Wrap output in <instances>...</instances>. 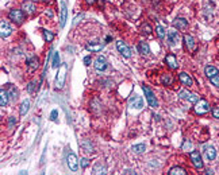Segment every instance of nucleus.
<instances>
[{
	"label": "nucleus",
	"mask_w": 219,
	"mask_h": 175,
	"mask_svg": "<svg viewBox=\"0 0 219 175\" xmlns=\"http://www.w3.org/2000/svg\"><path fill=\"white\" fill-rule=\"evenodd\" d=\"M183 151H188V149H192V143L189 140H184V144H183Z\"/></svg>",
	"instance_id": "nucleus-36"
},
{
	"label": "nucleus",
	"mask_w": 219,
	"mask_h": 175,
	"mask_svg": "<svg viewBox=\"0 0 219 175\" xmlns=\"http://www.w3.org/2000/svg\"><path fill=\"white\" fill-rule=\"evenodd\" d=\"M52 66L56 67V69L61 66V63H60V54H58V53H56L54 57H53V63H52Z\"/></svg>",
	"instance_id": "nucleus-32"
},
{
	"label": "nucleus",
	"mask_w": 219,
	"mask_h": 175,
	"mask_svg": "<svg viewBox=\"0 0 219 175\" xmlns=\"http://www.w3.org/2000/svg\"><path fill=\"white\" fill-rule=\"evenodd\" d=\"M133 152H135V154H142V152L146 151V146L145 144H137V146H133Z\"/></svg>",
	"instance_id": "nucleus-30"
},
{
	"label": "nucleus",
	"mask_w": 219,
	"mask_h": 175,
	"mask_svg": "<svg viewBox=\"0 0 219 175\" xmlns=\"http://www.w3.org/2000/svg\"><path fill=\"white\" fill-rule=\"evenodd\" d=\"M80 164H81V167H83V168H87V167L89 166V160H88L87 158H83V159L80 160Z\"/></svg>",
	"instance_id": "nucleus-37"
},
{
	"label": "nucleus",
	"mask_w": 219,
	"mask_h": 175,
	"mask_svg": "<svg viewBox=\"0 0 219 175\" xmlns=\"http://www.w3.org/2000/svg\"><path fill=\"white\" fill-rule=\"evenodd\" d=\"M165 62H167V65L172 69V70L179 67V63H177V59L174 57V54H168L167 57H165Z\"/></svg>",
	"instance_id": "nucleus-14"
},
{
	"label": "nucleus",
	"mask_w": 219,
	"mask_h": 175,
	"mask_svg": "<svg viewBox=\"0 0 219 175\" xmlns=\"http://www.w3.org/2000/svg\"><path fill=\"white\" fill-rule=\"evenodd\" d=\"M161 82L164 84V85L169 86V85H172V82H173V78H172L171 74H162L161 76Z\"/></svg>",
	"instance_id": "nucleus-28"
},
{
	"label": "nucleus",
	"mask_w": 219,
	"mask_h": 175,
	"mask_svg": "<svg viewBox=\"0 0 219 175\" xmlns=\"http://www.w3.org/2000/svg\"><path fill=\"white\" fill-rule=\"evenodd\" d=\"M0 107L2 108H4L5 105L8 104V97H10V94H8L7 92H5L4 90V88H2V89H0Z\"/></svg>",
	"instance_id": "nucleus-23"
},
{
	"label": "nucleus",
	"mask_w": 219,
	"mask_h": 175,
	"mask_svg": "<svg viewBox=\"0 0 219 175\" xmlns=\"http://www.w3.org/2000/svg\"><path fill=\"white\" fill-rule=\"evenodd\" d=\"M81 147H83V149L85 152H88V154H92L93 152V146L91 144V142L89 140H83V143H81Z\"/></svg>",
	"instance_id": "nucleus-25"
},
{
	"label": "nucleus",
	"mask_w": 219,
	"mask_h": 175,
	"mask_svg": "<svg viewBox=\"0 0 219 175\" xmlns=\"http://www.w3.org/2000/svg\"><path fill=\"white\" fill-rule=\"evenodd\" d=\"M43 38H45V40H48V42H52V40L54 39V34L50 33L48 30H43Z\"/></svg>",
	"instance_id": "nucleus-33"
},
{
	"label": "nucleus",
	"mask_w": 219,
	"mask_h": 175,
	"mask_svg": "<svg viewBox=\"0 0 219 175\" xmlns=\"http://www.w3.org/2000/svg\"><path fill=\"white\" fill-rule=\"evenodd\" d=\"M39 66V59L38 57H31L27 59V67H29V71H34L37 70Z\"/></svg>",
	"instance_id": "nucleus-17"
},
{
	"label": "nucleus",
	"mask_w": 219,
	"mask_h": 175,
	"mask_svg": "<svg viewBox=\"0 0 219 175\" xmlns=\"http://www.w3.org/2000/svg\"><path fill=\"white\" fill-rule=\"evenodd\" d=\"M173 26L176 27L177 30H183L188 26V22H187V19H184V18H177V19H174V22H173Z\"/></svg>",
	"instance_id": "nucleus-21"
},
{
	"label": "nucleus",
	"mask_w": 219,
	"mask_h": 175,
	"mask_svg": "<svg viewBox=\"0 0 219 175\" xmlns=\"http://www.w3.org/2000/svg\"><path fill=\"white\" fill-rule=\"evenodd\" d=\"M212 116H214L215 118H218V120H219V107H217V108H214V109H212Z\"/></svg>",
	"instance_id": "nucleus-38"
},
{
	"label": "nucleus",
	"mask_w": 219,
	"mask_h": 175,
	"mask_svg": "<svg viewBox=\"0 0 219 175\" xmlns=\"http://www.w3.org/2000/svg\"><path fill=\"white\" fill-rule=\"evenodd\" d=\"M168 174L169 175H185L187 171L184 170L183 167H173V168H171Z\"/></svg>",
	"instance_id": "nucleus-26"
},
{
	"label": "nucleus",
	"mask_w": 219,
	"mask_h": 175,
	"mask_svg": "<svg viewBox=\"0 0 219 175\" xmlns=\"http://www.w3.org/2000/svg\"><path fill=\"white\" fill-rule=\"evenodd\" d=\"M189 158H191V162H192V164L195 166L196 168H203V160H202V156H200L199 151H191L189 154Z\"/></svg>",
	"instance_id": "nucleus-8"
},
{
	"label": "nucleus",
	"mask_w": 219,
	"mask_h": 175,
	"mask_svg": "<svg viewBox=\"0 0 219 175\" xmlns=\"http://www.w3.org/2000/svg\"><path fill=\"white\" fill-rule=\"evenodd\" d=\"M8 18H10L12 22H15V23L20 24V23H23V20H24V11L23 10H11L8 12Z\"/></svg>",
	"instance_id": "nucleus-3"
},
{
	"label": "nucleus",
	"mask_w": 219,
	"mask_h": 175,
	"mask_svg": "<svg viewBox=\"0 0 219 175\" xmlns=\"http://www.w3.org/2000/svg\"><path fill=\"white\" fill-rule=\"evenodd\" d=\"M204 156L207 160H214L217 158V151H215L214 147L211 146H206L204 147Z\"/></svg>",
	"instance_id": "nucleus-15"
},
{
	"label": "nucleus",
	"mask_w": 219,
	"mask_h": 175,
	"mask_svg": "<svg viewBox=\"0 0 219 175\" xmlns=\"http://www.w3.org/2000/svg\"><path fill=\"white\" fill-rule=\"evenodd\" d=\"M84 63H85L87 66H89V65H91V57H89V55H88V57L84 58Z\"/></svg>",
	"instance_id": "nucleus-42"
},
{
	"label": "nucleus",
	"mask_w": 219,
	"mask_h": 175,
	"mask_svg": "<svg viewBox=\"0 0 219 175\" xmlns=\"http://www.w3.org/2000/svg\"><path fill=\"white\" fill-rule=\"evenodd\" d=\"M92 174H107V168H106V166L103 164L102 162H98V163L93 166Z\"/></svg>",
	"instance_id": "nucleus-22"
},
{
	"label": "nucleus",
	"mask_w": 219,
	"mask_h": 175,
	"mask_svg": "<svg viewBox=\"0 0 219 175\" xmlns=\"http://www.w3.org/2000/svg\"><path fill=\"white\" fill-rule=\"evenodd\" d=\"M117 49H118V51H119L124 58H130L131 57V50H130V47L124 42L118 40V42H117Z\"/></svg>",
	"instance_id": "nucleus-9"
},
{
	"label": "nucleus",
	"mask_w": 219,
	"mask_h": 175,
	"mask_svg": "<svg viewBox=\"0 0 219 175\" xmlns=\"http://www.w3.org/2000/svg\"><path fill=\"white\" fill-rule=\"evenodd\" d=\"M85 47H87L88 51L98 53V51H100V50L104 47V45H103V43H99V42H89V43H87Z\"/></svg>",
	"instance_id": "nucleus-16"
},
{
	"label": "nucleus",
	"mask_w": 219,
	"mask_h": 175,
	"mask_svg": "<svg viewBox=\"0 0 219 175\" xmlns=\"http://www.w3.org/2000/svg\"><path fill=\"white\" fill-rule=\"evenodd\" d=\"M129 107L133 109H142L143 108V98L139 97L138 94L131 96L129 100Z\"/></svg>",
	"instance_id": "nucleus-5"
},
{
	"label": "nucleus",
	"mask_w": 219,
	"mask_h": 175,
	"mask_svg": "<svg viewBox=\"0 0 219 175\" xmlns=\"http://www.w3.org/2000/svg\"><path fill=\"white\" fill-rule=\"evenodd\" d=\"M204 74L207 76L208 78H211V77H214V76H217V74H219V70L215 66H212V65H207V66L204 67Z\"/></svg>",
	"instance_id": "nucleus-20"
},
{
	"label": "nucleus",
	"mask_w": 219,
	"mask_h": 175,
	"mask_svg": "<svg viewBox=\"0 0 219 175\" xmlns=\"http://www.w3.org/2000/svg\"><path fill=\"white\" fill-rule=\"evenodd\" d=\"M179 97L184 98V100H188V101L192 102V104H196V102L200 100L198 94H195V93H192V92H188V90H181L179 93Z\"/></svg>",
	"instance_id": "nucleus-6"
},
{
	"label": "nucleus",
	"mask_w": 219,
	"mask_h": 175,
	"mask_svg": "<svg viewBox=\"0 0 219 175\" xmlns=\"http://www.w3.org/2000/svg\"><path fill=\"white\" fill-rule=\"evenodd\" d=\"M142 90H143V93H145V97H146V101H148V104H149L152 108H157V107H158V101H157V98H156L154 93L152 92V89H150L149 86L143 85V86H142Z\"/></svg>",
	"instance_id": "nucleus-2"
},
{
	"label": "nucleus",
	"mask_w": 219,
	"mask_h": 175,
	"mask_svg": "<svg viewBox=\"0 0 219 175\" xmlns=\"http://www.w3.org/2000/svg\"><path fill=\"white\" fill-rule=\"evenodd\" d=\"M22 10L26 11V14H34L37 10V5L34 2H30V0H26V2L22 3Z\"/></svg>",
	"instance_id": "nucleus-12"
},
{
	"label": "nucleus",
	"mask_w": 219,
	"mask_h": 175,
	"mask_svg": "<svg viewBox=\"0 0 219 175\" xmlns=\"http://www.w3.org/2000/svg\"><path fill=\"white\" fill-rule=\"evenodd\" d=\"M16 123V120H15V117H10V128L14 127V124Z\"/></svg>",
	"instance_id": "nucleus-43"
},
{
	"label": "nucleus",
	"mask_w": 219,
	"mask_h": 175,
	"mask_svg": "<svg viewBox=\"0 0 219 175\" xmlns=\"http://www.w3.org/2000/svg\"><path fill=\"white\" fill-rule=\"evenodd\" d=\"M87 2V4H93V3H95V0H85Z\"/></svg>",
	"instance_id": "nucleus-44"
},
{
	"label": "nucleus",
	"mask_w": 219,
	"mask_h": 175,
	"mask_svg": "<svg viewBox=\"0 0 219 175\" xmlns=\"http://www.w3.org/2000/svg\"><path fill=\"white\" fill-rule=\"evenodd\" d=\"M138 51H139V54H142V55H148L149 51H150L149 43H148V42H139V45H138Z\"/></svg>",
	"instance_id": "nucleus-24"
},
{
	"label": "nucleus",
	"mask_w": 219,
	"mask_h": 175,
	"mask_svg": "<svg viewBox=\"0 0 219 175\" xmlns=\"http://www.w3.org/2000/svg\"><path fill=\"white\" fill-rule=\"evenodd\" d=\"M57 116H58V111H57V109H54V111H52V115H50V118H52L53 121H54L56 118H57Z\"/></svg>",
	"instance_id": "nucleus-39"
},
{
	"label": "nucleus",
	"mask_w": 219,
	"mask_h": 175,
	"mask_svg": "<svg viewBox=\"0 0 219 175\" xmlns=\"http://www.w3.org/2000/svg\"><path fill=\"white\" fill-rule=\"evenodd\" d=\"M66 71H68V67L65 63H62L58 67V73H57V77H56V88L57 89H61L64 86L65 80H66Z\"/></svg>",
	"instance_id": "nucleus-1"
},
{
	"label": "nucleus",
	"mask_w": 219,
	"mask_h": 175,
	"mask_svg": "<svg viewBox=\"0 0 219 175\" xmlns=\"http://www.w3.org/2000/svg\"><path fill=\"white\" fill-rule=\"evenodd\" d=\"M208 111H210V104L206 101V100L200 98L199 101L195 104V112L198 115H204V113H207Z\"/></svg>",
	"instance_id": "nucleus-4"
},
{
	"label": "nucleus",
	"mask_w": 219,
	"mask_h": 175,
	"mask_svg": "<svg viewBox=\"0 0 219 175\" xmlns=\"http://www.w3.org/2000/svg\"><path fill=\"white\" fill-rule=\"evenodd\" d=\"M95 69L98 71H104L106 69H107V61H106V58L103 57V55H99L98 58L95 59Z\"/></svg>",
	"instance_id": "nucleus-11"
},
{
	"label": "nucleus",
	"mask_w": 219,
	"mask_h": 175,
	"mask_svg": "<svg viewBox=\"0 0 219 175\" xmlns=\"http://www.w3.org/2000/svg\"><path fill=\"white\" fill-rule=\"evenodd\" d=\"M179 78H180V81H181V82H183L185 86H192L193 80H192V77H191L189 74H187V73H180V74H179Z\"/></svg>",
	"instance_id": "nucleus-19"
},
{
	"label": "nucleus",
	"mask_w": 219,
	"mask_h": 175,
	"mask_svg": "<svg viewBox=\"0 0 219 175\" xmlns=\"http://www.w3.org/2000/svg\"><path fill=\"white\" fill-rule=\"evenodd\" d=\"M146 30V34H150L152 33V27L149 26V24H145V26H143V31Z\"/></svg>",
	"instance_id": "nucleus-40"
},
{
	"label": "nucleus",
	"mask_w": 219,
	"mask_h": 175,
	"mask_svg": "<svg viewBox=\"0 0 219 175\" xmlns=\"http://www.w3.org/2000/svg\"><path fill=\"white\" fill-rule=\"evenodd\" d=\"M27 90H29V93H33V92H34V82H30V84H29V88H27Z\"/></svg>",
	"instance_id": "nucleus-41"
},
{
	"label": "nucleus",
	"mask_w": 219,
	"mask_h": 175,
	"mask_svg": "<svg viewBox=\"0 0 219 175\" xmlns=\"http://www.w3.org/2000/svg\"><path fill=\"white\" fill-rule=\"evenodd\" d=\"M156 31H157V35H158V38L160 39H164L165 38V30L162 29V26H157V29H156Z\"/></svg>",
	"instance_id": "nucleus-34"
},
{
	"label": "nucleus",
	"mask_w": 219,
	"mask_h": 175,
	"mask_svg": "<svg viewBox=\"0 0 219 175\" xmlns=\"http://www.w3.org/2000/svg\"><path fill=\"white\" fill-rule=\"evenodd\" d=\"M66 163H68V167H69L72 171H77V168H79V159H77V156L74 155L73 152H70V154L66 156Z\"/></svg>",
	"instance_id": "nucleus-10"
},
{
	"label": "nucleus",
	"mask_w": 219,
	"mask_h": 175,
	"mask_svg": "<svg viewBox=\"0 0 219 175\" xmlns=\"http://www.w3.org/2000/svg\"><path fill=\"white\" fill-rule=\"evenodd\" d=\"M167 38H168V42H169L171 46L177 45V43H179V33H177L176 30H169Z\"/></svg>",
	"instance_id": "nucleus-13"
},
{
	"label": "nucleus",
	"mask_w": 219,
	"mask_h": 175,
	"mask_svg": "<svg viewBox=\"0 0 219 175\" xmlns=\"http://www.w3.org/2000/svg\"><path fill=\"white\" fill-rule=\"evenodd\" d=\"M65 22H66V4L62 3L61 4V27H64Z\"/></svg>",
	"instance_id": "nucleus-27"
},
{
	"label": "nucleus",
	"mask_w": 219,
	"mask_h": 175,
	"mask_svg": "<svg viewBox=\"0 0 219 175\" xmlns=\"http://www.w3.org/2000/svg\"><path fill=\"white\" fill-rule=\"evenodd\" d=\"M29 108H30V101L29 100H24V101L22 102V105H20V115L22 116H24V115L29 112Z\"/></svg>",
	"instance_id": "nucleus-29"
},
{
	"label": "nucleus",
	"mask_w": 219,
	"mask_h": 175,
	"mask_svg": "<svg viewBox=\"0 0 219 175\" xmlns=\"http://www.w3.org/2000/svg\"><path fill=\"white\" fill-rule=\"evenodd\" d=\"M11 33H12V29H11L10 23L3 19L0 22V35H2V38L4 39V38H7V36H10Z\"/></svg>",
	"instance_id": "nucleus-7"
},
{
	"label": "nucleus",
	"mask_w": 219,
	"mask_h": 175,
	"mask_svg": "<svg viewBox=\"0 0 219 175\" xmlns=\"http://www.w3.org/2000/svg\"><path fill=\"white\" fill-rule=\"evenodd\" d=\"M206 174H207V175H212V174H214V171H212V170H208V171H206Z\"/></svg>",
	"instance_id": "nucleus-45"
},
{
	"label": "nucleus",
	"mask_w": 219,
	"mask_h": 175,
	"mask_svg": "<svg viewBox=\"0 0 219 175\" xmlns=\"http://www.w3.org/2000/svg\"><path fill=\"white\" fill-rule=\"evenodd\" d=\"M7 86H8V89H10V90H8V94H10V97L14 100V101H16V98H18V92H16V89H15V88L12 86V85H7Z\"/></svg>",
	"instance_id": "nucleus-31"
},
{
	"label": "nucleus",
	"mask_w": 219,
	"mask_h": 175,
	"mask_svg": "<svg viewBox=\"0 0 219 175\" xmlns=\"http://www.w3.org/2000/svg\"><path fill=\"white\" fill-rule=\"evenodd\" d=\"M210 82H211L214 86L219 88V74H217V76H214V77L210 78Z\"/></svg>",
	"instance_id": "nucleus-35"
},
{
	"label": "nucleus",
	"mask_w": 219,
	"mask_h": 175,
	"mask_svg": "<svg viewBox=\"0 0 219 175\" xmlns=\"http://www.w3.org/2000/svg\"><path fill=\"white\" fill-rule=\"evenodd\" d=\"M184 43H185V47L188 50H195V47H196L195 39H193V36L189 35V34L184 35Z\"/></svg>",
	"instance_id": "nucleus-18"
}]
</instances>
